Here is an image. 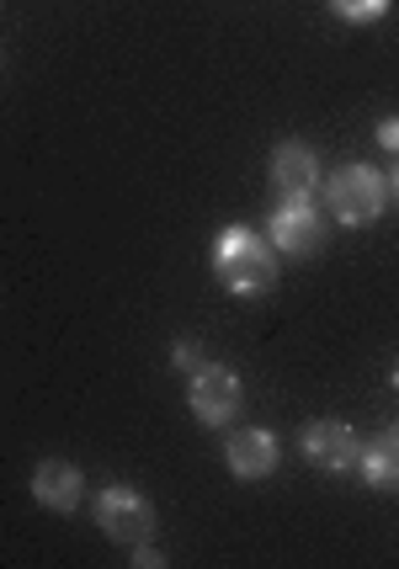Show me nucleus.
Here are the masks:
<instances>
[{"instance_id": "f257e3e1", "label": "nucleus", "mask_w": 399, "mask_h": 569, "mask_svg": "<svg viewBox=\"0 0 399 569\" xmlns=\"http://www.w3.org/2000/svg\"><path fill=\"white\" fill-rule=\"evenodd\" d=\"M277 272H282V256L267 234H256L246 223H229L219 229V240H213V277H219V288L235 298H261L277 288Z\"/></svg>"}, {"instance_id": "f03ea898", "label": "nucleus", "mask_w": 399, "mask_h": 569, "mask_svg": "<svg viewBox=\"0 0 399 569\" xmlns=\"http://www.w3.org/2000/svg\"><path fill=\"white\" fill-rule=\"evenodd\" d=\"M325 198H330V219L341 223V229H368V223H378L383 202H389V181H383V171L351 160L341 171H330Z\"/></svg>"}, {"instance_id": "7ed1b4c3", "label": "nucleus", "mask_w": 399, "mask_h": 569, "mask_svg": "<svg viewBox=\"0 0 399 569\" xmlns=\"http://www.w3.org/2000/svg\"><path fill=\"white\" fill-rule=\"evenodd\" d=\"M97 527L112 538V543H150L154 538V506L144 490H133V485H107L97 496Z\"/></svg>"}, {"instance_id": "20e7f679", "label": "nucleus", "mask_w": 399, "mask_h": 569, "mask_svg": "<svg viewBox=\"0 0 399 569\" xmlns=\"http://www.w3.org/2000/svg\"><path fill=\"white\" fill-rule=\"evenodd\" d=\"M187 405L202 426H229L240 416V372L225 362H202L198 372H187Z\"/></svg>"}, {"instance_id": "39448f33", "label": "nucleus", "mask_w": 399, "mask_h": 569, "mask_svg": "<svg viewBox=\"0 0 399 569\" xmlns=\"http://www.w3.org/2000/svg\"><path fill=\"white\" fill-rule=\"evenodd\" d=\"M267 181H272L277 202H309L320 192V154L303 139H282L267 160Z\"/></svg>"}, {"instance_id": "423d86ee", "label": "nucleus", "mask_w": 399, "mask_h": 569, "mask_svg": "<svg viewBox=\"0 0 399 569\" xmlns=\"http://www.w3.org/2000/svg\"><path fill=\"white\" fill-rule=\"evenodd\" d=\"M267 240L277 246V256L309 261L325 246V213L315 202H277L272 219H267Z\"/></svg>"}, {"instance_id": "0eeeda50", "label": "nucleus", "mask_w": 399, "mask_h": 569, "mask_svg": "<svg viewBox=\"0 0 399 569\" xmlns=\"http://www.w3.org/2000/svg\"><path fill=\"white\" fill-rule=\"evenodd\" d=\"M299 447H303V458H309V469L330 473V479L351 473L357 458H362V442H357V431H351L347 421H309Z\"/></svg>"}, {"instance_id": "6e6552de", "label": "nucleus", "mask_w": 399, "mask_h": 569, "mask_svg": "<svg viewBox=\"0 0 399 569\" xmlns=\"http://www.w3.org/2000/svg\"><path fill=\"white\" fill-rule=\"evenodd\" d=\"M277 458H282V442H277L272 431H261V426H240V431H229L225 463H229L235 479L256 485V479H267V473L277 469Z\"/></svg>"}, {"instance_id": "1a4fd4ad", "label": "nucleus", "mask_w": 399, "mask_h": 569, "mask_svg": "<svg viewBox=\"0 0 399 569\" xmlns=\"http://www.w3.org/2000/svg\"><path fill=\"white\" fill-rule=\"evenodd\" d=\"M80 496H86V473L70 463V458H43L32 469V500L43 511H76Z\"/></svg>"}, {"instance_id": "9d476101", "label": "nucleus", "mask_w": 399, "mask_h": 569, "mask_svg": "<svg viewBox=\"0 0 399 569\" xmlns=\"http://www.w3.org/2000/svg\"><path fill=\"white\" fill-rule=\"evenodd\" d=\"M357 469H362V479H368L373 490H395L399 496V426H383L373 442L362 447Z\"/></svg>"}, {"instance_id": "9b49d317", "label": "nucleus", "mask_w": 399, "mask_h": 569, "mask_svg": "<svg viewBox=\"0 0 399 569\" xmlns=\"http://www.w3.org/2000/svg\"><path fill=\"white\" fill-rule=\"evenodd\" d=\"M389 6H395V0H330V11H336L341 22H351V27L383 22V17H389Z\"/></svg>"}, {"instance_id": "f8f14e48", "label": "nucleus", "mask_w": 399, "mask_h": 569, "mask_svg": "<svg viewBox=\"0 0 399 569\" xmlns=\"http://www.w3.org/2000/svg\"><path fill=\"white\" fill-rule=\"evenodd\" d=\"M176 368L181 372H198L202 362H198V347H192V341H176Z\"/></svg>"}, {"instance_id": "ddd939ff", "label": "nucleus", "mask_w": 399, "mask_h": 569, "mask_svg": "<svg viewBox=\"0 0 399 569\" xmlns=\"http://www.w3.org/2000/svg\"><path fill=\"white\" fill-rule=\"evenodd\" d=\"M378 144L399 154V118H383V123H378Z\"/></svg>"}, {"instance_id": "4468645a", "label": "nucleus", "mask_w": 399, "mask_h": 569, "mask_svg": "<svg viewBox=\"0 0 399 569\" xmlns=\"http://www.w3.org/2000/svg\"><path fill=\"white\" fill-rule=\"evenodd\" d=\"M383 181H389V198H399V160H395V171H383Z\"/></svg>"}, {"instance_id": "2eb2a0df", "label": "nucleus", "mask_w": 399, "mask_h": 569, "mask_svg": "<svg viewBox=\"0 0 399 569\" xmlns=\"http://www.w3.org/2000/svg\"><path fill=\"white\" fill-rule=\"evenodd\" d=\"M395 389H399V362H395Z\"/></svg>"}]
</instances>
